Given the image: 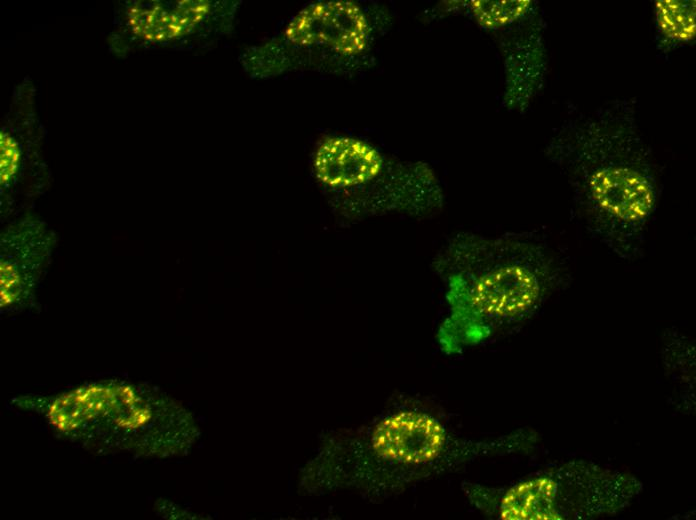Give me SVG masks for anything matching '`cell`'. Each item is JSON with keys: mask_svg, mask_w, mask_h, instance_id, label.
I'll list each match as a JSON object with an SVG mask.
<instances>
[{"mask_svg": "<svg viewBox=\"0 0 696 520\" xmlns=\"http://www.w3.org/2000/svg\"><path fill=\"white\" fill-rule=\"evenodd\" d=\"M634 104L617 99L570 116L545 148L571 188L581 226L627 262L644 256L663 189Z\"/></svg>", "mask_w": 696, "mask_h": 520, "instance_id": "cell-1", "label": "cell"}, {"mask_svg": "<svg viewBox=\"0 0 696 520\" xmlns=\"http://www.w3.org/2000/svg\"><path fill=\"white\" fill-rule=\"evenodd\" d=\"M519 439L475 441L457 435L424 409L394 408L358 428L327 436L304 467L300 483L310 493L345 490L388 497L482 455L512 449Z\"/></svg>", "mask_w": 696, "mask_h": 520, "instance_id": "cell-2", "label": "cell"}, {"mask_svg": "<svg viewBox=\"0 0 696 520\" xmlns=\"http://www.w3.org/2000/svg\"><path fill=\"white\" fill-rule=\"evenodd\" d=\"M433 265L445 286L438 342L448 354L526 319L569 276L554 247L525 234H459Z\"/></svg>", "mask_w": 696, "mask_h": 520, "instance_id": "cell-3", "label": "cell"}, {"mask_svg": "<svg viewBox=\"0 0 696 520\" xmlns=\"http://www.w3.org/2000/svg\"><path fill=\"white\" fill-rule=\"evenodd\" d=\"M15 406L37 414L60 438L105 454L166 458L187 454L199 438L189 410L158 388L100 380Z\"/></svg>", "mask_w": 696, "mask_h": 520, "instance_id": "cell-4", "label": "cell"}, {"mask_svg": "<svg viewBox=\"0 0 696 520\" xmlns=\"http://www.w3.org/2000/svg\"><path fill=\"white\" fill-rule=\"evenodd\" d=\"M634 478L597 466L571 463L529 476L509 487L465 485L479 509L507 520L587 518L625 505L638 491Z\"/></svg>", "mask_w": 696, "mask_h": 520, "instance_id": "cell-5", "label": "cell"}, {"mask_svg": "<svg viewBox=\"0 0 696 520\" xmlns=\"http://www.w3.org/2000/svg\"><path fill=\"white\" fill-rule=\"evenodd\" d=\"M370 26L363 10L344 0L312 3L294 15L284 30L285 38L300 47H324L343 56L362 53Z\"/></svg>", "mask_w": 696, "mask_h": 520, "instance_id": "cell-6", "label": "cell"}, {"mask_svg": "<svg viewBox=\"0 0 696 520\" xmlns=\"http://www.w3.org/2000/svg\"><path fill=\"white\" fill-rule=\"evenodd\" d=\"M53 245L51 235L38 227L3 236L0 261L2 309L16 307L29 298L47 266Z\"/></svg>", "mask_w": 696, "mask_h": 520, "instance_id": "cell-7", "label": "cell"}, {"mask_svg": "<svg viewBox=\"0 0 696 520\" xmlns=\"http://www.w3.org/2000/svg\"><path fill=\"white\" fill-rule=\"evenodd\" d=\"M384 169L383 155L372 145L352 137L325 139L313 157L316 179L332 190L369 185L378 180Z\"/></svg>", "mask_w": 696, "mask_h": 520, "instance_id": "cell-8", "label": "cell"}, {"mask_svg": "<svg viewBox=\"0 0 696 520\" xmlns=\"http://www.w3.org/2000/svg\"><path fill=\"white\" fill-rule=\"evenodd\" d=\"M203 0L138 2L127 10L132 32L149 42H167L191 33L210 13Z\"/></svg>", "mask_w": 696, "mask_h": 520, "instance_id": "cell-9", "label": "cell"}, {"mask_svg": "<svg viewBox=\"0 0 696 520\" xmlns=\"http://www.w3.org/2000/svg\"><path fill=\"white\" fill-rule=\"evenodd\" d=\"M654 14L660 44L666 50L683 46L694 39V0H657Z\"/></svg>", "mask_w": 696, "mask_h": 520, "instance_id": "cell-10", "label": "cell"}, {"mask_svg": "<svg viewBox=\"0 0 696 520\" xmlns=\"http://www.w3.org/2000/svg\"><path fill=\"white\" fill-rule=\"evenodd\" d=\"M469 3L476 22L488 29H499L520 20L532 6L529 0H474Z\"/></svg>", "mask_w": 696, "mask_h": 520, "instance_id": "cell-11", "label": "cell"}, {"mask_svg": "<svg viewBox=\"0 0 696 520\" xmlns=\"http://www.w3.org/2000/svg\"><path fill=\"white\" fill-rule=\"evenodd\" d=\"M21 159L17 141L7 132L0 133V183L6 186L15 178Z\"/></svg>", "mask_w": 696, "mask_h": 520, "instance_id": "cell-12", "label": "cell"}]
</instances>
